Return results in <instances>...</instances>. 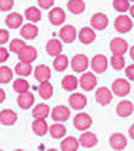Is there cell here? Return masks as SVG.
<instances>
[{
	"label": "cell",
	"instance_id": "1",
	"mask_svg": "<svg viewBox=\"0 0 134 151\" xmlns=\"http://www.w3.org/2000/svg\"><path fill=\"white\" fill-rule=\"evenodd\" d=\"M91 124H93V118L87 113H83V111H79L74 116V118H73V126L79 131H87L91 127Z\"/></svg>",
	"mask_w": 134,
	"mask_h": 151
},
{
	"label": "cell",
	"instance_id": "2",
	"mask_svg": "<svg viewBox=\"0 0 134 151\" xmlns=\"http://www.w3.org/2000/svg\"><path fill=\"white\" fill-rule=\"evenodd\" d=\"M131 90V86L128 83V80L126 78H116L113 84H111V91L113 94H116L117 97H126L128 96V93Z\"/></svg>",
	"mask_w": 134,
	"mask_h": 151
},
{
	"label": "cell",
	"instance_id": "3",
	"mask_svg": "<svg viewBox=\"0 0 134 151\" xmlns=\"http://www.w3.org/2000/svg\"><path fill=\"white\" fill-rule=\"evenodd\" d=\"M70 66L76 73H84L90 66V60L86 54H76L70 61Z\"/></svg>",
	"mask_w": 134,
	"mask_h": 151
},
{
	"label": "cell",
	"instance_id": "4",
	"mask_svg": "<svg viewBox=\"0 0 134 151\" xmlns=\"http://www.w3.org/2000/svg\"><path fill=\"white\" fill-rule=\"evenodd\" d=\"M79 86L83 88L84 91H91L97 86V77H96L94 73L84 71V73H81V77L79 80Z\"/></svg>",
	"mask_w": 134,
	"mask_h": 151
},
{
	"label": "cell",
	"instance_id": "5",
	"mask_svg": "<svg viewBox=\"0 0 134 151\" xmlns=\"http://www.w3.org/2000/svg\"><path fill=\"white\" fill-rule=\"evenodd\" d=\"M90 66H91L93 71L96 74H101L109 67V60H107V57L104 54H96L91 59V61H90Z\"/></svg>",
	"mask_w": 134,
	"mask_h": 151
},
{
	"label": "cell",
	"instance_id": "6",
	"mask_svg": "<svg viewBox=\"0 0 134 151\" xmlns=\"http://www.w3.org/2000/svg\"><path fill=\"white\" fill-rule=\"evenodd\" d=\"M114 29L118 33H128L133 29V20L131 17L126 16V14H120L116 17L114 20Z\"/></svg>",
	"mask_w": 134,
	"mask_h": 151
},
{
	"label": "cell",
	"instance_id": "7",
	"mask_svg": "<svg viewBox=\"0 0 134 151\" xmlns=\"http://www.w3.org/2000/svg\"><path fill=\"white\" fill-rule=\"evenodd\" d=\"M59 36H60V40L61 42L70 44V43H73L77 39V30H76V27L73 24H64V26H61Z\"/></svg>",
	"mask_w": 134,
	"mask_h": 151
},
{
	"label": "cell",
	"instance_id": "8",
	"mask_svg": "<svg viewBox=\"0 0 134 151\" xmlns=\"http://www.w3.org/2000/svg\"><path fill=\"white\" fill-rule=\"evenodd\" d=\"M128 49L130 47H128L127 40L121 39V37H114L110 42V50H111L113 54H121V56H124V53H127Z\"/></svg>",
	"mask_w": 134,
	"mask_h": 151
},
{
	"label": "cell",
	"instance_id": "9",
	"mask_svg": "<svg viewBox=\"0 0 134 151\" xmlns=\"http://www.w3.org/2000/svg\"><path fill=\"white\" fill-rule=\"evenodd\" d=\"M70 109L66 107V106H56L54 109L51 110L50 116L51 118L56 121V123H64L70 118Z\"/></svg>",
	"mask_w": 134,
	"mask_h": 151
},
{
	"label": "cell",
	"instance_id": "10",
	"mask_svg": "<svg viewBox=\"0 0 134 151\" xmlns=\"http://www.w3.org/2000/svg\"><path fill=\"white\" fill-rule=\"evenodd\" d=\"M110 147L116 151H123L127 147V137L121 133H113L110 135Z\"/></svg>",
	"mask_w": 134,
	"mask_h": 151
},
{
	"label": "cell",
	"instance_id": "11",
	"mask_svg": "<svg viewBox=\"0 0 134 151\" xmlns=\"http://www.w3.org/2000/svg\"><path fill=\"white\" fill-rule=\"evenodd\" d=\"M68 106L71 107L73 110H83L86 106H87V99L86 96L81 94V93H73L70 97H68Z\"/></svg>",
	"mask_w": 134,
	"mask_h": 151
},
{
	"label": "cell",
	"instance_id": "12",
	"mask_svg": "<svg viewBox=\"0 0 134 151\" xmlns=\"http://www.w3.org/2000/svg\"><path fill=\"white\" fill-rule=\"evenodd\" d=\"M113 100V91L107 87H99L96 90V101L101 106H109Z\"/></svg>",
	"mask_w": 134,
	"mask_h": 151
},
{
	"label": "cell",
	"instance_id": "13",
	"mask_svg": "<svg viewBox=\"0 0 134 151\" xmlns=\"http://www.w3.org/2000/svg\"><path fill=\"white\" fill-rule=\"evenodd\" d=\"M17 56H19V60H20L22 63H29V64H32L34 60L37 59V50L34 49L33 46H29V44H27Z\"/></svg>",
	"mask_w": 134,
	"mask_h": 151
},
{
	"label": "cell",
	"instance_id": "14",
	"mask_svg": "<svg viewBox=\"0 0 134 151\" xmlns=\"http://www.w3.org/2000/svg\"><path fill=\"white\" fill-rule=\"evenodd\" d=\"M49 20L53 26H61L66 20V12L61 7H53L49 12Z\"/></svg>",
	"mask_w": 134,
	"mask_h": 151
},
{
	"label": "cell",
	"instance_id": "15",
	"mask_svg": "<svg viewBox=\"0 0 134 151\" xmlns=\"http://www.w3.org/2000/svg\"><path fill=\"white\" fill-rule=\"evenodd\" d=\"M133 111H134V106L130 100H121L117 104V107H116L117 116L118 117H123V118L130 117V116L133 114Z\"/></svg>",
	"mask_w": 134,
	"mask_h": 151
},
{
	"label": "cell",
	"instance_id": "16",
	"mask_svg": "<svg viewBox=\"0 0 134 151\" xmlns=\"http://www.w3.org/2000/svg\"><path fill=\"white\" fill-rule=\"evenodd\" d=\"M90 23L94 30H104L109 26V17L104 13H96V14H93Z\"/></svg>",
	"mask_w": 134,
	"mask_h": 151
},
{
	"label": "cell",
	"instance_id": "17",
	"mask_svg": "<svg viewBox=\"0 0 134 151\" xmlns=\"http://www.w3.org/2000/svg\"><path fill=\"white\" fill-rule=\"evenodd\" d=\"M34 104V94L30 91H26V93H22V94H19V97H17V106L20 107V109L23 110H29L32 109Z\"/></svg>",
	"mask_w": 134,
	"mask_h": 151
},
{
	"label": "cell",
	"instance_id": "18",
	"mask_svg": "<svg viewBox=\"0 0 134 151\" xmlns=\"http://www.w3.org/2000/svg\"><path fill=\"white\" fill-rule=\"evenodd\" d=\"M79 143L84 148H93L96 144L99 143V138H97V135L94 134V133L83 131V134L80 135V138H79Z\"/></svg>",
	"mask_w": 134,
	"mask_h": 151
},
{
	"label": "cell",
	"instance_id": "19",
	"mask_svg": "<svg viewBox=\"0 0 134 151\" xmlns=\"http://www.w3.org/2000/svg\"><path fill=\"white\" fill-rule=\"evenodd\" d=\"M20 34L24 40H33L37 37L39 34V27L34 24V23H27V24H23L20 27Z\"/></svg>",
	"mask_w": 134,
	"mask_h": 151
},
{
	"label": "cell",
	"instance_id": "20",
	"mask_svg": "<svg viewBox=\"0 0 134 151\" xmlns=\"http://www.w3.org/2000/svg\"><path fill=\"white\" fill-rule=\"evenodd\" d=\"M17 121V114L16 111L12 109H4L0 111V124L3 126H13Z\"/></svg>",
	"mask_w": 134,
	"mask_h": 151
},
{
	"label": "cell",
	"instance_id": "21",
	"mask_svg": "<svg viewBox=\"0 0 134 151\" xmlns=\"http://www.w3.org/2000/svg\"><path fill=\"white\" fill-rule=\"evenodd\" d=\"M50 107L44 103H40V104H36L34 109L32 110V114H33L34 120H46V118L50 116Z\"/></svg>",
	"mask_w": 134,
	"mask_h": 151
},
{
	"label": "cell",
	"instance_id": "22",
	"mask_svg": "<svg viewBox=\"0 0 134 151\" xmlns=\"http://www.w3.org/2000/svg\"><path fill=\"white\" fill-rule=\"evenodd\" d=\"M96 30L93 27H83L80 32H79V40L83 43V44H91L96 40Z\"/></svg>",
	"mask_w": 134,
	"mask_h": 151
},
{
	"label": "cell",
	"instance_id": "23",
	"mask_svg": "<svg viewBox=\"0 0 134 151\" xmlns=\"http://www.w3.org/2000/svg\"><path fill=\"white\" fill-rule=\"evenodd\" d=\"M23 20H24V16H22L20 13H16V12H13V13H10L6 16V24L7 27L10 29H20L22 26H23Z\"/></svg>",
	"mask_w": 134,
	"mask_h": 151
},
{
	"label": "cell",
	"instance_id": "24",
	"mask_svg": "<svg viewBox=\"0 0 134 151\" xmlns=\"http://www.w3.org/2000/svg\"><path fill=\"white\" fill-rule=\"evenodd\" d=\"M79 140L73 137V135H67L64 137L63 140H61V143H60V148L61 151H77L79 150Z\"/></svg>",
	"mask_w": 134,
	"mask_h": 151
},
{
	"label": "cell",
	"instance_id": "25",
	"mask_svg": "<svg viewBox=\"0 0 134 151\" xmlns=\"http://www.w3.org/2000/svg\"><path fill=\"white\" fill-rule=\"evenodd\" d=\"M46 51H47L49 56L56 57V56L61 54V51H63V44H61V42L57 40V39H50V40L47 42V44H46Z\"/></svg>",
	"mask_w": 134,
	"mask_h": 151
},
{
	"label": "cell",
	"instance_id": "26",
	"mask_svg": "<svg viewBox=\"0 0 134 151\" xmlns=\"http://www.w3.org/2000/svg\"><path fill=\"white\" fill-rule=\"evenodd\" d=\"M51 77V71L50 68L47 67V66H44V64H40V66H37V67L34 68V78L37 80V81H49Z\"/></svg>",
	"mask_w": 134,
	"mask_h": 151
},
{
	"label": "cell",
	"instance_id": "27",
	"mask_svg": "<svg viewBox=\"0 0 134 151\" xmlns=\"http://www.w3.org/2000/svg\"><path fill=\"white\" fill-rule=\"evenodd\" d=\"M61 87L66 90V91H74L76 88L79 87V78L76 76L67 74L61 78Z\"/></svg>",
	"mask_w": 134,
	"mask_h": 151
},
{
	"label": "cell",
	"instance_id": "28",
	"mask_svg": "<svg viewBox=\"0 0 134 151\" xmlns=\"http://www.w3.org/2000/svg\"><path fill=\"white\" fill-rule=\"evenodd\" d=\"M49 133L53 138L59 140V138H64V135L67 134V130L63 123H54L53 126L49 127Z\"/></svg>",
	"mask_w": 134,
	"mask_h": 151
},
{
	"label": "cell",
	"instance_id": "29",
	"mask_svg": "<svg viewBox=\"0 0 134 151\" xmlns=\"http://www.w3.org/2000/svg\"><path fill=\"white\" fill-rule=\"evenodd\" d=\"M32 130L36 135L43 137L44 134L49 133V124H47L46 120H34L33 124H32Z\"/></svg>",
	"mask_w": 134,
	"mask_h": 151
},
{
	"label": "cell",
	"instance_id": "30",
	"mask_svg": "<svg viewBox=\"0 0 134 151\" xmlns=\"http://www.w3.org/2000/svg\"><path fill=\"white\" fill-rule=\"evenodd\" d=\"M67 10L73 14H81L86 10V3L83 0H68L67 3Z\"/></svg>",
	"mask_w": 134,
	"mask_h": 151
},
{
	"label": "cell",
	"instance_id": "31",
	"mask_svg": "<svg viewBox=\"0 0 134 151\" xmlns=\"http://www.w3.org/2000/svg\"><path fill=\"white\" fill-rule=\"evenodd\" d=\"M24 19H27L30 23H37V22H40V19H42V12H40V9L39 7H27L24 10Z\"/></svg>",
	"mask_w": 134,
	"mask_h": 151
},
{
	"label": "cell",
	"instance_id": "32",
	"mask_svg": "<svg viewBox=\"0 0 134 151\" xmlns=\"http://www.w3.org/2000/svg\"><path fill=\"white\" fill-rule=\"evenodd\" d=\"M37 91H39L42 99L49 100V99H51V96H53V86H51L50 81H43L37 87Z\"/></svg>",
	"mask_w": 134,
	"mask_h": 151
},
{
	"label": "cell",
	"instance_id": "33",
	"mask_svg": "<svg viewBox=\"0 0 134 151\" xmlns=\"http://www.w3.org/2000/svg\"><path fill=\"white\" fill-rule=\"evenodd\" d=\"M68 59H67V56L64 54H59V56H56L54 60H53V68L56 70V71H64L68 66Z\"/></svg>",
	"mask_w": 134,
	"mask_h": 151
},
{
	"label": "cell",
	"instance_id": "34",
	"mask_svg": "<svg viewBox=\"0 0 134 151\" xmlns=\"http://www.w3.org/2000/svg\"><path fill=\"white\" fill-rule=\"evenodd\" d=\"M32 71H33V67H32V64H29V63H19L16 64V67H14V73L17 76H20V77H23L26 78L27 76L32 74Z\"/></svg>",
	"mask_w": 134,
	"mask_h": 151
},
{
	"label": "cell",
	"instance_id": "35",
	"mask_svg": "<svg viewBox=\"0 0 134 151\" xmlns=\"http://www.w3.org/2000/svg\"><path fill=\"white\" fill-rule=\"evenodd\" d=\"M13 90L16 93H19V94H22V93H26L30 90V84H29V81H27L26 78L19 77L17 80L13 81Z\"/></svg>",
	"mask_w": 134,
	"mask_h": 151
},
{
	"label": "cell",
	"instance_id": "36",
	"mask_svg": "<svg viewBox=\"0 0 134 151\" xmlns=\"http://www.w3.org/2000/svg\"><path fill=\"white\" fill-rule=\"evenodd\" d=\"M110 66L114 68V70H123V68L126 67V59H124V56H121V54H113L111 56V59H110Z\"/></svg>",
	"mask_w": 134,
	"mask_h": 151
},
{
	"label": "cell",
	"instance_id": "37",
	"mask_svg": "<svg viewBox=\"0 0 134 151\" xmlns=\"http://www.w3.org/2000/svg\"><path fill=\"white\" fill-rule=\"evenodd\" d=\"M13 78V70L7 66H0V84H7Z\"/></svg>",
	"mask_w": 134,
	"mask_h": 151
},
{
	"label": "cell",
	"instance_id": "38",
	"mask_svg": "<svg viewBox=\"0 0 134 151\" xmlns=\"http://www.w3.org/2000/svg\"><path fill=\"white\" fill-rule=\"evenodd\" d=\"M113 7L116 9L118 13L124 14L126 12L130 10V1L128 0H113Z\"/></svg>",
	"mask_w": 134,
	"mask_h": 151
},
{
	"label": "cell",
	"instance_id": "39",
	"mask_svg": "<svg viewBox=\"0 0 134 151\" xmlns=\"http://www.w3.org/2000/svg\"><path fill=\"white\" fill-rule=\"evenodd\" d=\"M26 46H27V44H26L24 40H22V39H13V40L10 42V51L19 54L20 51L24 49Z\"/></svg>",
	"mask_w": 134,
	"mask_h": 151
},
{
	"label": "cell",
	"instance_id": "40",
	"mask_svg": "<svg viewBox=\"0 0 134 151\" xmlns=\"http://www.w3.org/2000/svg\"><path fill=\"white\" fill-rule=\"evenodd\" d=\"M14 6V0H0V10L1 12H9Z\"/></svg>",
	"mask_w": 134,
	"mask_h": 151
},
{
	"label": "cell",
	"instance_id": "41",
	"mask_svg": "<svg viewBox=\"0 0 134 151\" xmlns=\"http://www.w3.org/2000/svg\"><path fill=\"white\" fill-rule=\"evenodd\" d=\"M37 4H39V7L47 10L54 6V0H37Z\"/></svg>",
	"mask_w": 134,
	"mask_h": 151
},
{
	"label": "cell",
	"instance_id": "42",
	"mask_svg": "<svg viewBox=\"0 0 134 151\" xmlns=\"http://www.w3.org/2000/svg\"><path fill=\"white\" fill-rule=\"evenodd\" d=\"M9 39H10V34H9L7 30H4V29H0V46L6 44V43L9 42Z\"/></svg>",
	"mask_w": 134,
	"mask_h": 151
},
{
	"label": "cell",
	"instance_id": "43",
	"mask_svg": "<svg viewBox=\"0 0 134 151\" xmlns=\"http://www.w3.org/2000/svg\"><path fill=\"white\" fill-rule=\"evenodd\" d=\"M7 59H9V50L6 47L0 46V64L4 63V61H7Z\"/></svg>",
	"mask_w": 134,
	"mask_h": 151
},
{
	"label": "cell",
	"instance_id": "44",
	"mask_svg": "<svg viewBox=\"0 0 134 151\" xmlns=\"http://www.w3.org/2000/svg\"><path fill=\"white\" fill-rule=\"evenodd\" d=\"M126 76L128 80L134 81V64H130V66L126 67Z\"/></svg>",
	"mask_w": 134,
	"mask_h": 151
},
{
	"label": "cell",
	"instance_id": "45",
	"mask_svg": "<svg viewBox=\"0 0 134 151\" xmlns=\"http://www.w3.org/2000/svg\"><path fill=\"white\" fill-rule=\"evenodd\" d=\"M4 99H6V93H4L3 88H0V104L4 101Z\"/></svg>",
	"mask_w": 134,
	"mask_h": 151
},
{
	"label": "cell",
	"instance_id": "46",
	"mask_svg": "<svg viewBox=\"0 0 134 151\" xmlns=\"http://www.w3.org/2000/svg\"><path fill=\"white\" fill-rule=\"evenodd\" d=\"M128 135H130V138H131V140H134V124L128 128Z\"/></svg>",
	"mask_w": 134,
	"mask_h": 151
},
{
	"label": "cell",
	"instance_id": "47",
	"mask_svg": "<svg viewBox=\"0 0 134 151\" xmlns=\"http://www.w3.org/2000/svg\"><path fill=\"white\" fill-rule=\"evenodd\" d=\"M128 53H130V57H131V60L134 61V46H131V47L128 49Z\"/></svg>",
	"mask_w": 134,
	"mask_h": 151
},
{
	"label": "cell",
	"instance_id": "48",
	"mask_svg": "<svg viewBox=\"0 0 134 151\" xmlns=\"http://www.w3.org/2000/svg\"><path fill=\"white\" fill-rule=\"evenodd\" d=\"M128 12H130V16H131V19H134V4H133V6H130V10H128Z\"/></svg>",
	"mask_w": 134,
	"mask_h": 151
},
{
	"label": "cell",
	"instance_id": "49",
	"mask_svg": "<svg viewBox=\"0 0 134 151\" xmlns=\"http://www.w3.org/2000/svg\"><path fill=\"white\" fill-rule=\"evenodd\" d=\"M46 151H59V150H56V148H49V150H46Z\"/></svg>",
	"mask_w": 134,
	"mask_h": 151
},
{
	"label": "cell",
	"instance_id": "50",
	"mask_svg": "<svg viewBox=\"0 0 134 151\" xmlns=\"http://www.w3.org/2000/svg\"><path fill=\"white\" fill-rule=\"evenodd\" d=\"M14 151H24V150H22V148H19V150H14Z\"/></svg>",
	"mask_w": 134,
	"mask_h": 151
},
{
	"label": "cell",
	"instance_id": "51",
	"mask_svg": "<svg viewBox=\"0 0 134 151\" xmlns=\"http://www.w3.org/2000/svg\"><path fill=\"white\" fill-rule=\"evenodd\" d=\"M128 1H134V0H128Z\"/></svg>",
	"mask_w": 134,
	"mask_h": 151
},
{
	"label": "cell",
	"instance_id": "52",
	"mask_svg": "<svg viewBox=\"0 0 134 151\" xmlns=\"http://www.w3.org/2000/svg\"><path fill=\"white\" fill-rule=\"evenodd\" d=\"M0 151H3V150H0Z\"/></svg>",
	"mask_w": 134,
	"mask_h": 151
}]
</instances>
